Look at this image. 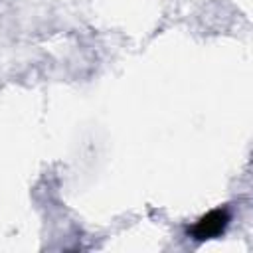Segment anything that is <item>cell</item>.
I'll return each mask as SVG.
<instances>
[{"mask_svg":"<svg viewBox=\"0 0 253 253\" xmlns=\"http://www.w3.org/2000/svg\"><path fill=\"white\" fill-rule=\"evenodd\" d=\"M227 223H229V211L225 208H215V210L208 211L206 215H202L190 227V235L196 241L213 239V237H217V235H221L225 231Z\"/></svg>","mask_w":253,"mask_h":253,"instance_id":"6da1fadb","label":"cell"}]
</instances>
